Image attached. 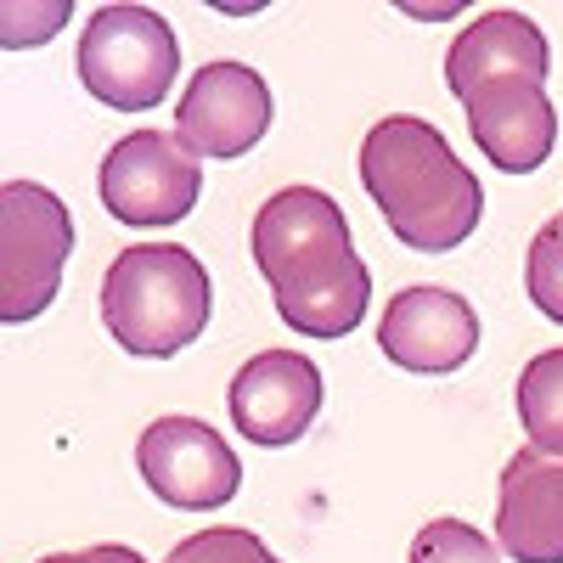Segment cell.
I'll list each match as a JSON object with an SVG mask.
<instances>
[{
    "label": "cell",
    "mask_w": 563,
    "mask_h": 563,
    "mask_svg": "<svg viewBox=\"0 0 563 563\" xmlns=\"http://www.w3.org/2000/svg\"><path fill=\"white\" fill-rule=\"evenodd\" d=\"M254 265L276 316L305 339H344L361 327L372 276L350 243L344 209L321 186H282L254 214Z\"/></svg>",
    "instance_id": "obj_1"
},
{
    "label": "cell",
    "mask_w": 563,
    "mask_h": 563,
    "mask_svg": "<svg viewBox=\"0 0 563 563\" xmlns=\"http://www.w3.org/2000/svg\"><path fill=\"white\" fill-rule=\"evenodd\" d=\"M361 186L378 203L395 243L417 254H451L479 231L485 192L451 141L411 113H389L361 141Z\"/></svg>",
    "instance_id": "obj_2"
},
{
    "label": "cell",
    "mask_w": 563,
    "mask_h": 563,
    "mask_svg": "<svg viewBox=\"0 0 563 563\" xmlns=\"http://www.w3.org/2000/svg\"><path fill=\"white\" fill-rule=\"evenodd\" d=\"M214 310L209 271L180 243H135L102 276V321L124 355L169 361L203 339Z\"/></svg>",
    "instance_id": "obj_3"
},
{
    "label": "cell",
    "mask_w": 563,
    "mask_h": 563,
    "mask_svg": "<svg viewBox=\"0 0 563 563\" xmlns=\"http://www.w3.org/2000/svg\"><path fill=\"white\" fill-rule=\"evenodd\" d=\"M74 74L97 102L119 113H147L169 97L180 74L175 29L153 7H97L79 29Z\"/></svg>",
    "instance_id": "obj_4"
},
{
    "label": "cell",
    "mask_w": 563,
    "mask_h": 563,
    "mask_svg": "<svg viewBox=\"0 0 563 563\" xmlns=\"http://www.w3.org/2000/svg\"><path fill=\"white\" fill-rule=\"evenodd\" d=\"M74 254V214L40 180L0 186V316L34 321L57 299Z\"/></svg>",
    "instance_id": "obj_5"
},
{
    "label": "cell",
    "mask_w": 563,
    "mask_h": 563,
    "mask_svg": "<svg viewBox=\"0 0 563 563\" xmlns=\"http://www.w3.org/2000/svg\"><path fill=\"white\" fill-rule=\"evenodd\" d=\"M102 203L119 225H175L198 209L203 169L180 147V135L130 130L102 158Z\"/></svg>",
    "instance_id": "obj_6"
},
{
    "label": "cell",
    "mask_w": 563,
    "mask_h": 563,
    "mask_svg": "<svg viewBox=\"0 0 563 563\" xmlns=\"http://www.w3.org/2000/svg\"><path fill=\"white\" fill-rule=\"evenodd\" d=\"M135 467L147 490L169 507L209 512L225 507L243 485V462L203 417H158L147 422V434L135 440Z\"/></svg>",
    "instance_id": "obj_7"
},
{
    "label": "cell",
    "mask_w": 563,
    "mask_h": 563,
    "mask_svg": "<svg viewBox=\"0 0 563 563\" xmlns=\"http://www.w3.org/2000/svg\"><path fill=\"white\" fill-rule=\"evenodd\" d=\"M271 130V85L249 63H203L180 90L175 135L192 158H243Z\"/></svg>",
    "instance_id": "obj_8"
},
{
    "label": "cell",
    "mask_w": 563,
    "mask_h": 563,
    "mask_svg": "<svg viewBox=\"0 0 563 563\" xmlns=\"http://www.w3.org/2000/svg\"><path fill=\"white\" fill-rule=\"evenodd\" d=\"M231 422L254 445H294L321 417V366L299 350H260L225 389Z\"/></svg>",
    "instance_id": "obj_9"
},
{
    "label": "cell",
    "mask_w": 563,
    "mask_h": 563,
    "mask_svg": "<svg viewBox=\"0 0 563 563\" xmlns=\"http://www.w3.org/2000/svg\"><path fill=\"white\" fill-rule=\"evenodd\" d=\"M378 350L395 366H406V372L440 378V372H456V366L474 361V350H479V316L451 288H400L384 305Z\"/></svg>",
    "instance_id": "obj_10"
},
{
    "label": "cell",
    "mask_w": 563,
    "mask_h": 563,
    "mask_svg": "<svg viewBox=\"0 0 563 563\" xmlns=\"http://www.w3.org/2000/svg\"><path fill=\"white\" fill-rule=\"evenodd\" d=\"M496 547L519 563H563V451L525 445L501 467Z\"/></svg>",
    "instance_id": "obj_11"
},
{
    "label": "cell",
    "mask_w": 563,
    "mask_h": 563,
    "mask_svg": "<svg viewBox=\"0 0 563 563\" xmlns=\"http://www.w3.org/2000/svg\"><path fill=\"white\" fill-rule=\"evenodd\" d=\"M547 68H552L547 34L525 12H485L451 40L445 90L456 102H467V97H479V90H490V85H507V79L547 85Z\"/></svg>",
    "instance_id": "obj_12"
},
{
    "label": "cell",
    "mask_w": 563,
    "mask_h": 563,
    "mask_svg": "<svg viewBox=\"0 0 563 563\" xmlns=\"http://www.w3.org/2000/svg\"><path fill=\"white\" fill-rule=\"evenodd\" d=\"M462 108H467V130H474L479 153L507 175L541 169L558 147V113L547 102V85H536V79L490 85L479 97H467Z\"/></svg>",
    "instance_id": "obj_13"
},
{
    "label": "cell",
    "mask_w": 563,
    "mask_h": 563,
    "mask_svg": "<svg viewBox=\"0 0 563 563\" xmlns=\"http://www.w3.org/2000/svg\"><path fill=\"white\" fill-rule=\"evenodd\" d=\"M519 422L541 451H563V350H541L519 372Z\"/></svg>",
    "instance_id": "obj_14"
},
{
    "label": "cell",
    "mask_w": 563,
    "mask_h": 563,
    "mask_svg": "<svg viewBox=\"0 0 563 563\" xmlns=\"http://www.w3.org/2000/svg\"><path fill=\"white\" fill-rule=\"evenodd\" d=\"M411 563H501V547L462 519H434L417 530Z\"/></svg>",
    "instance_id": "obj_15"
},
{
    "label": "cell",
    "mask_w": 563,
    "mask_h": 563,
    "mask_svg": "<svg viewBox=\"0 0 563 563\" xmlns=\"http://www.w3.org/2000/svg\"><path fill=\"white\" fill-rule=\"evenodd\" d=\"M525 288L547 321H563V225L558 220L536 231L530 260H525Z\"/></svg>",
    "instance_id": "obj_16"
},
{
    "label": "cell",
    "mask_w": 563,
    "mask_h": 563,
    "mask_svg": "<svg viewBox=\"0 0 563 563\" xmlns=\"http://www.w3.org/2000/svg\"><path fill=\"white\" fill-rule=\"evenodd\" d=\"M164 563H276V552L254 530H198L169 547Z\"/></svg>",
    "instance_id": "obj_17"
},
{
    "label": "cell",
    "mask_w": 563,
    "mask_h": 563,
    "mask_svg": "<svg viewBox=\"0 0 563 563\" xmlns=\"http://www.w3.org/2000/svg\"><path fill=\"white\" fill-rule=\"evenodd\" d=\"M34 563H147L135 547H79V552H52V558H34Z\"/></svg>",
    "instance_id": "obj_18"
},
{
    "label": "cell",
    "mask_w": 563,
    "mask_h": 563,
    "mask_svg": "<svg viewBox=\"0 0 563 563\" xmlns=\"http://www.w3.org/2000/svg\"><path fill=\"white\" fill-rule=\"evenodd\" d=\"M558 225H563V214H558Z\"/></svg>",
    "instance_id": "obj_19"
}]
</instances>
